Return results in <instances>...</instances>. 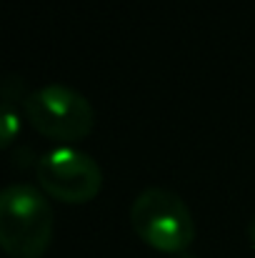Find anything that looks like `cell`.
<instances>
[{
	"label": "cell",
	"mask_w": 255,
	"mask_h": 258,
	"mask_svg": "<svg viewBox=\"0 0 255 258\" xmlns=\"http://www.w3.org/2000/svg\"><path fill=\"white\" fill-rule=\"evenodd\" d=\"M55 213L43 188L10 183L0 193V246L13 258H40L53 241Z\"/></svg>",
	"instance_id": "obj_1"
},
{
	"label": "cell",
	"mask_w": 255,
	"mask_h": 258,
	"mask_svg": "<svg viewBox=\"0 0 255 258\" xmlns=\"http://www.w3.org/2000/svg\"><path fill=\"white\" fill-rule=\"evenodd\" d=\"M133 231L155 251L185 253L195 238V221L185 201L160 185L140 190L130 206Z\"/></svg>",
	"instance_id": "obj_2"
},
{
	"label": "cell",
	"mask_w": 255,
	"mask_h": 258,
	"mask_svg": "<svg viewBox=\"0 0 255 258\" xmlns=\"http://www.w3.org/2000/svg\"><path fill=\"white\" fill-rule=\"evenodd\" d=\"M23 110L38 133L63 143L83 141L95 123L90 100L65 83H48L30 90L23 98Z\"/></svg>",
	"instance_id": "obj_3"
},
{
	"label": "cell",
	"mask_w": 255,
	"mask_h": 258,
	"mask_svg": "<svg viewBox=\"0 0 255 258\" xmlns=\"http://www.w3.org/2000/svg\"><path fill=\"white\" fill-rule=\"evenodd\" d=\"M35 178L48 196L63 203H85L103 188V171L95 158L70 146L43 153L35 166Z\"/></svg>",
	"instance_id": "obj_4"
},
{
	"label": "cell",
	"mask_w": 255,
	"mask_h": 258,
	"mask_svg": "<svg viewBox=\"0 0 255 258\" xmlns=\"http://www.w3.org/2000/svg\"><path fill=\"white\" fill-rule=\"evenodd\" d=\"M20 131V115L15 113L13 105H3V118H0V138H3V146L8 148L15 138V133Z\"/></svg>",
	"instance_id": "obj_5"
},
{
	"label": "cell",
	"mask_w": 255,
	"mask_h": 258,
	"mask_svg": "<svg viewBox=\"0 0 255 258\" xmlns=\"http://www.w3.org/2000/svg\"><path fill=\"white\" fill-rule=\"evenodd\" d=\"M248 238H250V243L255 246V216L250 218V223H248Z\"/></svg>",
	"instance_id": "obj_6"
},
{
	"label": "cell",
	"mask_w": 255,
	"mask_h": 258,
	"mask_svg": "<svg viewBox=\"0 0 255 258\" xmlns=\"http://www.w3.org/2000/svg\"><path fill=\"white\" fill-rule=\"evenodd\" d=\"M175 258H195V256H193V253H188V251H185V253H178V256H175Z\"/></svg>",
	"instance_id": "obj_7"
}]
</instances>
